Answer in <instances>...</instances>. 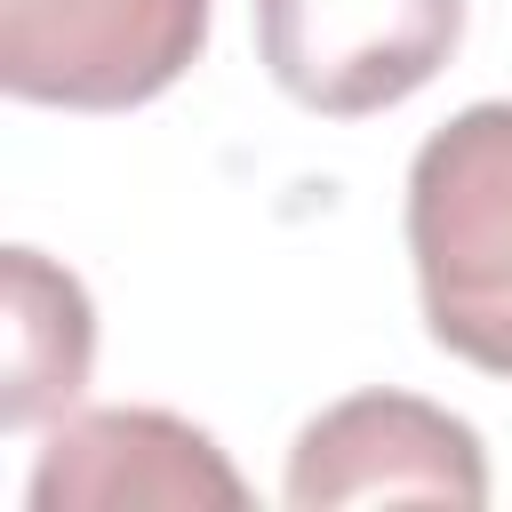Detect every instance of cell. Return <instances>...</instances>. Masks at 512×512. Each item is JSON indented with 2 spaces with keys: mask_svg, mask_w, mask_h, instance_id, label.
I'll use <instances>...</instances> for the list:
<instances>
[{
  "mask_svg": "<svg viewBox=\"0 0 512 512\" xmlns=\"http://www.w3.org/2000/svg\"><path fill=\"white\" fill-rule=\"evenodd\" d=\"M32 512H112V504H248L240 472L224 464V448L168 416V408H80L48 432L40 464H32Z\"/></svg>",
  "mask_w": 512,
  "mask_h": 512,
  "instance_id": "5b68a950",
  "label": "cell"
},
{
  "mask_svg": "<svg viewBox=\"0 0 512 512\" xmlns=\"http://www.w3.org/2000/svg\"><path fill=\"white\" fill-rule=\"evenodd\" d=\"M96 360V312L88 288L48 264L40 248L0 256V424L32 432L40 416H64Z\"/></svg>",
  "mask_w": 512,
  "mask_h": 512,
  "instance_id": "8992f818",
  "label": "cell"
},
{
  "mask_svg": "<svg viewBox=\"0 0 512 512\" xmlns=\"http://www.w3.org/2000/svg\"><path fill=\"white\" fill-rule=\"evenodd\" d=\"M288 504L336 512V504H488V456L480 432L416 392H352L320 408L288 448Z\"/></svg>",
  "mask_w": 512,
  "mask_h": 512,
  "instance_id": "277c9868",
  "label": "cell"
},
{
  "mask_svg": "<svg viewBox=\"0 0 512 512\" xmlns=\"http://www.w3.org/2000/svg\"><path fill=\"white\" fill-rule=\"evenodd\" d=\"M208 0H0V88L64 112H128L192 72Z\"/></svg>",
  "mask_w": 512,
  "mask_h": 512,
  "instance_id": "7a4b0ae2",
  "label": "cell"
},
{
  "mask_svg": "<svg viewBox=\"0 0 512 512\" xmlns=\"http://www.w3.org/2000/svg\"><path fill=\"white\" fill-rule=\"evenodd\" d=\"M408 256L432 344L512 376V104H464L416 144Z\"/></svg>",
  "mask_w": 512,
  "mask_h": 512,
  "instance_id": "6da1fadb",
  "label": "cell"
},
{
  "mask_svg": "<svg viewBox=\"0 0 512 512\" xmlns=\"http://www.w3.org/2000/svg\"><path fill=\"white\" fill-rule=\"evenodd\" d=\"M464 40V0H256L264 72L328 120L408 104Z\"/></svg>",
  "mask_w": 512,
  "mask_h": 512,
  "instance_id": "3957f363",
  "label": "cell"
}]
</instances>
